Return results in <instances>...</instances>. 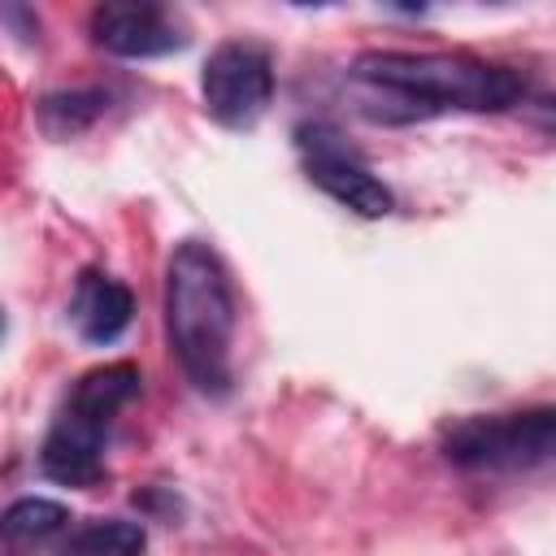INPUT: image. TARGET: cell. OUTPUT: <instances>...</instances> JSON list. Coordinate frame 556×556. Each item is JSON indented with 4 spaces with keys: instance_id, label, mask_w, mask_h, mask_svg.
Listing matches in <instances>:
<instances>
[{
    "instance_id": "cell-5",
    "label": "cell",
    "mask_w": 556,
    "mask_h": 556,
    "mask_svg": "<svg viewBox=\"0 0 556 556\" xmlns=\"http://www.w3.org/2000/svg\"><path fill=\"white\" fill-rule=\"evenodd\" d=\"M87 30L96 48L126 56V61L165 56V52L187 48V26L174 17V9L152 4V0H104L91 9Z\"/></svg>"
},
{
    "instance_id": "cell-1",
    "label": "cell",
    "mask_w": 556,
    "mask_h": 556,
    "mask_svg": "<svg viewBox=\"0 0 556 556\" xmlns=\"http://www.w3.org/2000/svg\"><path fill=\"white\" fill-rule=\"evenodd\" d=\"M165 330L182 374L204 395L230 391L235 291L217 252L200 239L174 248L165 265Z\"/></svg>"
},
{
    "instance_id": "cell-13",
    "label": "cell",
    "mask_w": 556,
    "mask_h": 556,
    "mask_svg": "<svg viewBox=\"0 0 556 556\" xmlns=\"http://www.w3.org/2000/svg\"><path fill=\"white\" fill-rule=\"evenodd\" d=\"M526 109H530L547 130H556V100H552V96H547V100H534V104H526Z\"/></svg>"
},
{
    "instance_id": "cell-4",
    "label": "cell",
    "mask_w": 556,
    "mask_h": 556,
    "mask_svg": "<svg viewBox=\"0 0 556 556\" xmlns=\"http://www.w3.org/2000/svg\"><path fill=\"white\" fill-rule=\"evenodd\" d=\"M204 109L217 126L252 130L274 100V61L252 39H226L208 52L200 74Z\"/></svg>"
},
{
    "instance_id": "cell-11",
    "label": "cell",
    "mask_w": 556,
    "mask_h": 556,
    "mask_svg": "<svg viewBox=\"0 0 556 556\" xmlns=\"http://www.w3.org/2000/svg\"><path fill=\"white\" fill-rule=\"evenodd\" d=\"M148 530L126 517H96L65 534L56 556H143Z\"/></svg>"
},
{
    "instance_id": "cell-7",
    "label": "cell",
    "mask_w": 556,
    "mask_h": 556,
    "mask_svg": "<svg viewBox=\"0 0 556 556\" xmlns=\"http://www.w3.org/2000/svg\"><path fill=\"white\" fill-rule=\"evenodd\" d=\"M135 317V295L126 282H117L113 274H100V269H83L78 282H74V295H70V321L78 330V339L104 348V343H117L126 334Z\"/></svg>"
},
{
    "instance_id": "cell-12",
    "label": "cell",
    "mask_w": 556,
    "mask_h": 556,
    "mask_svg": "<svg viewBox=\"0 0 556 556\" xmlns=\"http://www.w3.org/2000/svg\"><path fill=\"white\" fill-rule=\"evenodd\" d=\"M65 521H70L65 504L26 495V500H13V504L4 508L0 530H4V543H9V547H35V543H48L52 534H61Z\"/></svg>"
},
{
    "instance_id": "cell-3",
    "label": "cell",
    "mask_w": 556,
    "mask_h": 556,
    "mask_svg": "<svg viewBox=\"0 0 556 556\" xmlns=\"http://www.w3.org/2000/svg\"><path fill=\"white\" fill-rule=\"evenodd\" d=\"M452 465L469 473H543L556 469V404L465 417L443 434Z\"/></svg>"
},
{
    "instance_id": "cell-6",
    "label": "cell",
    "mask_w": 556,
    "mask_h": 556,
    "mask_svg": "<svg viewBox=\"0 0 556 556\" xmlns=\"http://www.w3.org/2000/svg\"><path fill=\"white\" fill-rule=\"evenodd\" d=\"M304 148H308V178H313L330 200H339L343 208H352V213H361V217H387V213H391V204H395L391 187H387L382 178H374L352 152H343V148L334 143V135H330V139H313V135L304 130Z\"/></svg>"
},
{
    "instance_id": "cell-9",
    "label": "cell",
    "mask_w": 556,
    "mask_h": 556,
    "mask_svg": "<svg viewBox=\"0 0 556 556\" xmlns=\"http://www.w3.org/2000/svg\"><path fill=\"white\" fill-rule=\"evenodd\" d=\"M39 469L61 486H96L104 473V434L56 417L39 447Z\"/></svg>"
},
{
    "instance_id": "cell-2",
    "label": "cell",
    "mask_w": 556,
    "mask_h": 556,
    "mask_svg": "<svg viewBox=\"0 0 556 556\" xmlns=\"http://www.w3.org/2000/svg\"><path fill=\"white\" fill-rule=\"evenodd\" d=\"M352 78L408 96L426 117L447 109L500 113L526 100V83L513 70L460 52H361Z\"/></svg>"
},
{
    "instance_id": "cell-8",
    "label": "cell",
    "mask_w": 556,
    "mask_h": 556,
    "mask_svg": "<svg viewBox=\"0 0 556 556\" xmlns=\"http://www.w3.org/2000/svg\"><path fill=\"white\" fill-rule=\"evenodd\" d=\"M139 387H143L139 365H130V361L96 365V369H87V374L70 387L65 408H61L56 417H70V421H78V426H87V430H96V434H109L113 417L139 395Z\"/></svg>"
},
{
    "instance_id": "cell-10",
    "label": "cell",
    "mask_w": 556,
    "mask_h": 556,
    "mask_svg": "<svg viewBox=\"0 0 556 556\" xmlns=\"http://www.w3.org/2000/svg\"><path fill=\"white\" fill-rule=\"evenodd\" d=\"M104 109H109V91H100V87H74V91H48L35 104V117H39V130L48 139H74L91 122H100Z\"/></svg>"
}]
</instances>
